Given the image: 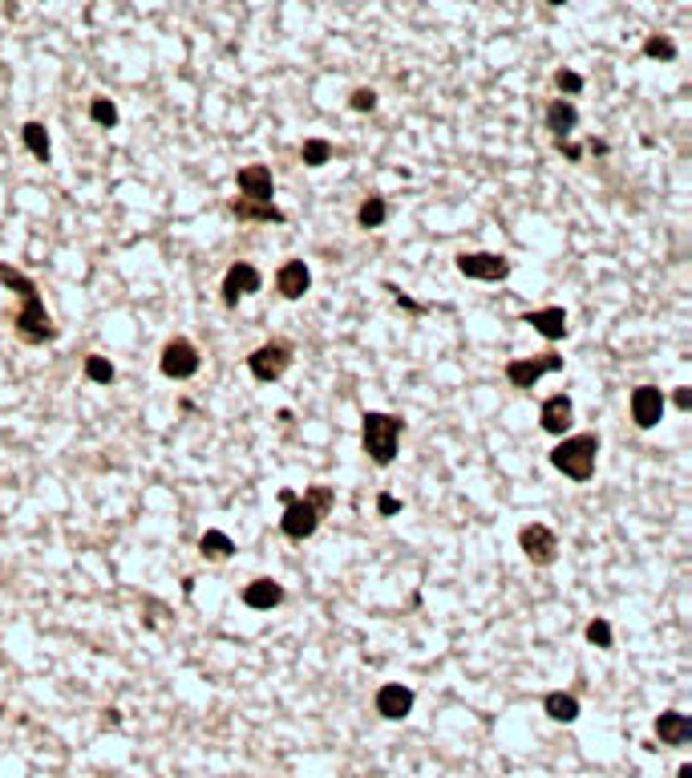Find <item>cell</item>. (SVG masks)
Segmentation results:
<instances>
[{"label":"cell","mask_w":692,"mask_h":778,"mask_svg":"<svg viewBox=\"0 0 692 778\" xmlns=\"http://www.w3.org/2000/svg\"><path fill=\"white\" fill-rule=\"evenodd\" d=\"M0 284H5V288H13L16 297H21V308H16V316H13L16 336H21L24 345L57 341V325H53V316H49L45 300H41L37 284H33L24 272H16L13 264H0Z\"/></svg>","instance_id":"6da1fadb"},{"label":"cell","mask_w":692,"mask_h":778,"mask_svg":"<svg viewBox=\"0 0 692 778\" xmlns=\"http://www.w3.org/2000/svg\"><path fill=\"white\" fill-rule=\"evenodd\" d=\"M332 507H336V491L324 487V482H312V487H304V495H296L288 507H284L280 531L288 535V540H296V543L312 540Z\"/></svg>","instance_id":"7a4b0ae2"},{"label":"cell","mask_w":692,"mask_h":778,"mask_svg":"<svg viewBox=\"0 0 692 778\" xmlns=\"http://www.w3.org/2000/svg\"><path fill=\"white\" fill-rule=\"evenodd\" d=\"M401 434H405V422L397 418V413L369 410L365 418H360V446H365V454H369V462L373 466H393L397 462Z\"/></svg>","instance_id":"3957f363"},{"label":"cell","mask_w":692,"mask_h":778,"mask_svg":"<svg viewBox=\"0 0 692 778\" xmlns=\"http://www.w3.org/2000/svg\"><path fill=\"white\" fill-rule=\"evenodd\" d=\"M595 462H600V434H567L551 451V466L571 482H591Z\"/></svg>","instance_id":"277c9868"},{"label":"cell","mask_w":692,"mask_h":778,"mask_svg":"<svg viewBox=\"0 0 692 778\" xmlns=\"http://www.w3.org/2000/svg\"><path fill=\"white\" fill-rule=\"evenodd\" d=\"M198 365H203V357H198L195 341H187V336H170V341L162 345V357H159L162 377H170V382H190V377L198 374Z\"/></svg>","instance_id":"5b68a950"},{"label":"cell","mask_w":692,"mask_h":778,"mask_svg":"<svg viewBox=\"0 0 692 778\" xmlns=\"http://www.w3.org/2000/svg\"><path fill=\"white\" fill-rule=\"evenodd\" d=\"M292 357H296V353H292L288 341H267V345H259L252 357H247V369H252L255 382L272 385L292 369Z\"/></svg>","instance_id":"8992f818"},{"label":"cell","mask_w":692,"mask_h":778,"mask_svg":"<svg viewBox=\"0 0 692 778\" xmlns=\"http://www.w3.org/2000/svg\"><path fill=\"white\" fill-rule=\"evenodd\" d=\"M563 357L559 353H539V357H510L506 361V382L514 389H534V382L547 374H559Z\"/></svg>","instance_id":"52a82bcc"},{"label":"cell","mask_w":692,"mask_h":778,"mask_svg":"<svg viewBox=\"0 0 692 778\" xmlns=\"http://www.w3.org/2000/svg\"><path fill=\"white\" fill-rule=\"evenodd\" d=\"M518 548H523V556L531 559L534 568H551L559 559V535L551 531L547 523H526L523 531H518Z\"/></svg>","instance_id":"ba28073f"},{"label":"cell","mask_w":692,"mask_h":778,"mask_svg":"<svg viewBox=\"0 0 692 778\" xmlns=\"http://www.w3.org/2000/svg\"><path fill=\"white\" fill-rule=\"evenodd\" d=\"M457 272L466 276V280H486V284H498L510 276V259L498 256V252H462L454 259Z\"/></svg>","instance_id":"9c48e42d"},{"label":"cell","mask_w":692,"mask_h":778,"mask_svg":"<svg viewBox=\"0 0 692 778\" xmlns=\"http://www.w3.org/2000/svg\"><path fill=\"white\" fill-rule=\"evenodd\" d=\"M264 288V276H259L255 264H247V259H235V264L227 267V276H223V305L235 308L244 297H255V292Z\"/></svg>","instance_id":"30bf717a"},{"label":"cell","mask_w":692,"mask_h":778,"mask_svg":"<svg viewBox=\"0 0 692 778\" xmlns=\"http://www.w3.org/2000/svg\"><path fill=\"white\" fill-rule=\"evenodd\" d=\"M628 405H631V422H636L639 430H656L664 422V389H656V385H636L631 389V397H628Z\"/></svg>","instance_id":"8fae6325"},{"label":"cell","mask_w":692,"mask_h":778,"mask_svg":"<svg viewBox=\"0 0 692 778\" xmlns=\"http://www.w3.org/2000/svg\"><path fill=\"white\" fill-rule=\"evenodd\" d=\"M413 689L409 686H401V681H385V686L377 689V697H373V705H377V714L385 717V722H405V717L413 714Z\"/></svg>","instance_id":"7c38bea8"},{"label":"cell","mask_w":692,"mask_h":778,"mask_svg":"<svg viewBox=\"0 0 692 778\" xmlns=\"http://www.w3.org/2000/svg\"><path fill=\"white\" fill-rule=\"evenodd\" d=\"M235 183H239V199H247V203H272V195H275L272 167H264V162L244 167L235 175Z\"/></svg>","instance_id":"4fadbf2b"},{"label":"cell","mask_w":692,"mask_h":778,"mask_svg":"<svg viewBox=\"0 0 692 778\" xmlns=\"http://www.w3.org/2000/svg\"><path fill=\"white\" fill-rule=\"evenodd\" d=\"M308 288H312V272H308L304 259H284L280 272H275V292L284 300H300Z\"/></svg>","instance_id":"5bb4252c"},{"label":"cell","mask_w":692,"mask_h":778,"mask_svg":"<svg viewBox=\"0 0 692 778\" xmlns=\"http://www.w3.org/2000/svg\"><path fill=\"white\" fill-rule=\"evenodd\" d=\"M571 422H575V405H571V397L567 394H551L547 402H543V410H539V426L547 430V434L563 438L571 430Z\"/></svg>","instance_id":"9a60e30c"},{"label":"cell","mask_w":692,"mask_h":778,"mask_svg":"<svg viewBox=\"0 0 692 778\" xmlns=\"http://www.w3.org/2000/svg\"><path fill=\"white\" fill-rule=\"evenodd\" d=\"M523 325H531L534 333L543 336V341H563V336L571 333L567 313H563L559 305H551V308H534V313H526V316H523Z\"/></svg>","instance_id":"2e32d148"},{"label":"cell","mask_w":692,"mask_h":778,"mask_svg":"<svg viewBox=\"0 0 692 778\" xmlns=\"http://www.w3.org/2000/svg\"><path fill=\"white\" fill-rule=\"evenodd\" d=\"M244 604L252 612H272V608H280L284 604V584L280 580H272V576H259V580H252L244 588Z\"/></svg>","instance_id":"e0dca14e"},{"label":"cell","mask_w":692,"mask_h":778,"mask_svg":"<svg viewBox=\"0 0 692 778\" xmlns=\"http://www.w3.org/2000/svg\"><path fill=\"white\" fill-rule=\"evenodd\" d=\"M575 126H579V110H575V102L571 98H555L547 106V130L555 134V142H567L571 134H575Z\"/></svg>","instance_id":"ac0fdd59"},{"label":"cell","mask_w":692,"mask_h":778,"mask_svg":"<svg viewBox=\"0 0 692 778\" xmlns=\"http://www.w3.org/2000/svg\"><path fill=\"white\" fill-rule=\"evenodd\" d=\"M656 738H660L664 746H685V742L692 738L688 714H677V710L660 714V717H656Z\"/></svg>","instance_id":"d6986e66"},{"label":"cell","mask_w":692,"mask_h":778,"mask_svg":"<svg viewBox=\"0 0 692 778\" xmlns=\"http://www.w3.org/2000/svg\"><path fill=\"white\" fill-rule=\"evenodd\" d=\"M231 215H235L239 223H284L288 219L275 203H247V199H235V203H231Z\"/></svg>","instance_id":"ffe728a7"},{"label":"cell","mask_w":692,"mask_h":778,"mask_svg":"<svg viewBox=\"0 0 692 778\" xmlns=\"http://www.w3.org/2000/svg\"><path fill=\"white\" fill-rule=\"evenodd\" d=\"M543 710H547L551 722H579V697L575 694H563V689H555V694H547L543 697Z\"/></svg>","instance_id":"44dd1931"},{"label":"cell","mask_w":692,"mask_h":778,"mask_svg":"<svg viewBox=\"0 0 692 778\" xmlns=\"http://www.w3.org/2000/svg\"><path fill=\"white\" fill-rule=\"evenodd\" d=\"M198 556L211 559V564H223V559L235 556V540H231L227 531H203V540H198Z\"/></svg>","instance_id":"7402d4cb"},{"label":"cell","mask_w":692,"mask_h":778,"mask_svg":"<svg viewBox=\"0 0 692 778\" xmlns=\"http://www.w3.org/2000/svg\"><path fill=\"white\" fill-rule=\"evenodd\" d=\"M21 138H24V146H29L33 159H37V162H49V154H53V142H49L45 122H24V126H21Z\"/></svg>","instance_id":"603a6c76"},{"label":"cell","mask_w":692,"mask_h":778,"mask_svg":"<svg viewBox=\"0 0 692 778\" xmlns=\"http://www.w3.org/2000/svg\"><path fill=\"white\" fill-rule=\"evenodd\" d=\"M385 219H389V203H385V195H369L365 203L357 207V228L377 231V228H385Z\"/></svg>","instance_id":"cb8c5ba5"},{"label":"cell","mask_w":692,"mask_h":778,"mask_svg":"<svg viewBox=\"0 0 692 778\" xmlns=\"http://www.w3.org/2000/svg\"><path fill=\"white\" fill-rule=\"evenodd\" d=\"M300 159H304V167H324V162H332V142L328 138H304Z\"/></svg>","instance_id":"d4e9b609"},{"label":"cell","mask_w":692,"mask_h":778,"mask_svg":"<svg viewBox=\"0 0 692 778\" xmlns=\"http://www.w3.org/2000/svg\"><path fill=\"white\" fill-rule=\"evenodd\" d=\"M85 377H90L93 385H110L114 382V365H110V357H101V353H90V357H85Z\"/></svg>","instance_id":"484cf974"},{"label":"cell","mask_w":692,"mask_h":778,"mask_svg":"<svg viewBox=\"0 0 692 778\" xmlns=\"http://www.w3.org/2000/svg\"><path fill=\"white\" fill-rule=\"evenodd\" d=\"M644 57H652V62H677V41L656 33V37L644 41Z\"/></svg>","instance_id":"4316f807"},{"label":"cell","mask_w":692,"mask_h":778,"mask_svg":"<svg viewBox=\"0 0 692 778\" xmlns=\"http://www.w3.org/2000/svg\"><path fill=\"white\" fill-rule=\"evenodd\" d=\"M90 118H93L98 126L114 130V126H118V106H114L110 98H93V102H90Z\"/></svg>","instance_id":"83f0119b"},{"label":"cell","mask_w":692,"mask_h":778,"mask_svg":"<svg viewBox=\"0 0 692 778\" xmlns=\"http://www.w3.org/2000/svg\"><path fill=\"white\" fill-rule=\"evenodd\" d=\"M587 641L595 648H611L616 645V633H611V625L603 617H595V620H587Z\"/></svg>","instance_id":"f1b7e54d"},{"label":"cell","mask_w":692,"mask_h":778,"mask_svg":"<svg viewBox=\"0 0 692 778\" xmlns=\"http://www.w3.org/2000/svg\"><path fill=\"white\" fill-rule=\"evenodd\" d=\"M349 110H357V114H373V110H377V90H369V85H360V90H352V98H349Z\"/></svg>","instance_id":"f546056e"},{"label":"cell","mask_w":692,"mask_h":778,"mask_svg":"<svg viewBox=\"0 0 692 778\" xmlns=\"http://www.w3.org/2000/svg\"><path fill=\"white\" fill-rule=\"evenodd\" d=\"M555 85H559L563 93H571V98H575V93H583V77H579L575 69H559V73H555Z\"/></svg>","instance_id":"4dcf8cb0"},{"label":"cell","mask_w":692,"mask_h":778,"mask_svg":"<svg viewBox=\"0 0 692 778\" xmlns=\"http://www.w3.org/2000/svg\"><path fill=\"white\" fill-rule=\"evenodd\" d=\"M377 511H380V515H397V511H401V499L380 495V499H377Z\"/></svg>","instance_id":"1f68e13d"},{"label":"cell","mask_w":692,"mask_h":778,"mask_svg":"<svg viewBox=\"0 0 692 778\" xmlns=\"http://www.w3.org/2000/svg\"><path fill=\"white\" fill-rule=\"evenodd\" d=\"M672 402H677V410H692V389H688V385H680L677 394H672Z\"/></svg>","instance_id":"d6a6232c"},{"label":"cell","mask_w":692,"mask_h":778,"mask_svg":"<svg viewBox=\"0 0 692 778\" xmlns=\"http://www.w3.org/2000/svg\"><path fill=\"white\" fill-rule=\"evenodd\" d=\"M555 146H559V151L567 154L571 162H583V146H571V142H555Z\"/></svg>","instance_id":"836d02e7"},{"label":"cell","mask_w":692,"mask_h":778,"mask_svg":"<svg viewBox=\"0 0 692 778\" xmlns=\"http://www.w3.org/2000/svg\"><path fill=\"white\" fill-rule=\"evenodd\" d=\"M587 151H591V154H608V142H595V138H591V142H587Z\"/></svg>","instance_id":"e575fe53"},{"label":"cell","mask_w":692,"mask_h":778,"mask_svg":"<svg viewBox=\"0 0 692 778\" xmlns=\"http://www.w3.org/2000/svg\"><path fill=\"white\" fill-rule=\"evenodd\" d=\"M101 722H106V725H118V722H122V714H118V710H106V717H101Z\"/></svg>","instance_id":"d590c367"},{"label":"cell","mask_w":692,"mask_h":778,"mask_svg":"<svg viewBox=\"0 0 692 778\" xmlns=\"http://www.w3.org/2000/svg\"><path fill=\"white\" fill-rule=\"evenodd\" d=\"M677 778H692V766L685 763V766H680V771H677Z\"/></svg>","instance_id":"8d00e7d4"}]
</instances>
